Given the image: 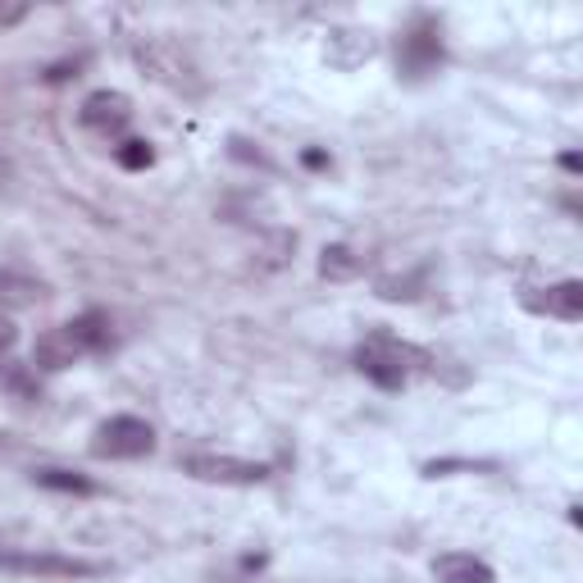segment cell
<instances>
[{"label": "cell", "mask_w": 583, "mask_h": 583, "mask_svg": "<svg viewBox=\"0 0 583 583\" xmlns=\"http://www.w3.org/2000/svg\"><path fill=\"white\" fill-rule=\"evenodd\" d=\"M411 365H419L424 374L433 369V352H419L411 343H397V337H387V333H374L369 343L356 347V369L383 387V393H397V387H406L411 378Z\"/></svg>", "instance_id": "cell-1"}, {"label": "cell", "mask_w": 583, "mask_h": 583, "mask_svg": "<svg viewBox=\"0 0 583 583\" xmlns=\"http://www.w3.org/2000/svg\"><path fill=\"white\" fill-rule=\"evenodd\" d=\"M447 60V46H443V23H437L433 14H415V23L402 32L397 41V69L402 78L419 82L428 73H437Z\"/></svg>", "instance_id": "cell-2"}, {"label": "cell", "mask_w": 583, "mask_h": 583, "mask_svg": "<svg viewBox=\"0 0 583 583\" xmlns=\"http://www.w3.org/2000/svg\"><path fill=\"white\" fill-rule=\"evenodd\" d=\"M156 452V428L137 415H110L91 433V456L101 461H141Z\"/></svg>", "instance_id": "cell-3"}, {"label": "cell", "mask_w": 583, "mask_h": 583, "mask_svg": "<svg viewBox=\"0 0 583 583\" xmlns=\"http://www.w3.org/2000/svg\"><path fill=\"white\" fill-rule=\"evenodd\" d=\"M182 470L201 483H224V488H251V483H265L269 478V465L265 461H241V456H187Z\"/></svg>", "instance_id": "cell-4"}, {"label": "cell", "mask_w": 583, "mask_h": 583, "mask_svg": "<svg viewBox=\"0 0 583 583\" xmlns=\"http://www.w3.org/2000/svg\"><path fill=\"white\" fill-rule=\"evenodd\" d=\"M0 570L41 574V579H91V574H101L96 561H78V556H60V552H0Z\"/></svg>", "instance_id": "cell-5"}, {"label": "cell", "mask_w": 583, "mask_h": 583, "mask_svg": "<svg viewBox=\"0 0 583 583\" xmlns=\"http://www.w3.org/2000/svg\"><path fill=\"white\" fill-rule=\"evenodd\" d=\"M137 60H141V69L151 73L156 82H165V87H174V91H201V82H197V69H191V60L178 51V46H169V41H151V46H141Z\"/></svg>", "instance_id": "cell-6"}, {"label": "cell", "mask_w": 583, "mask_h": 583, "mask_svg": "<svg viewBox=\"0 0 583 583\" xmlns=\"http://www.w3.org/2000/svg\"><path fill=\"white\" fill-rule=\"evenodd\" d=\"M78 123L87 128V132H101V137H110V132H123L128 123H132V101L123 91H110V87H101V91H91L87 101H82V110H78Z\"/></svg>", "instance_id": "cell-7"}, {"label": "cell", "mask_w": 583, "mask_h": 583, "mask_svg": "<svg viewBox=\"0 0 583 583\" xmlns=\"http://www.w3.org/2000/svg\"><path fill=\"white\" fill-rule=\"evenodd\" d=\"M524 306L538 310V315H552V319H561V324H579V319H583V283H579V278H561V283H552V287L528 292Z\"/></svg>", "instance_id": "cell-8"}, {"label": "cell", "mask_w": 583, "mask_h": 583, "mask_svg": "<svg viewBox=\"0 0 583 583\" xmlns=\"http://www.w3.org/2000/svg\"><path fill=\"white\" fill-rule=\"evenodd\" d=\"M324 56H328V65H337V69H360L365 60L378 56V37H374L369 28H333Z\"/></svg>", "instance_id": "cell-9"}, {"label": "cell", "mask_w": 583, "mask_h": 583, "mask_svg": "<svg viewBox=\"0 0 583 583\" xmlns=\"http://www.w3.org/2000/svg\"><path fill=\"white\" fill-rule=\"evenodd\" d=\"M65 328H69V337L78 343L82 356H101V352L115 347V319H110L106 310H82V315L69 319Z\"/></svg>", "instance_id": "cell-10"}, {"label": "cell", "mask_w": 583, "mask_h": 583, "mask_svg": "<svg viewBox=\"0 0 583 583\" xmlns=\"http://www.w3.org/2000/svg\"><path fill=\"white\" fill-rule=\"evenodd\" d=\"M78 360H82V352H78V343L69 337L65 324L51 328V333H41L37 347H32V369H46V374H60V369H69Z\"/></svg>", "instance_id": "cell-11"}, {"label": "cell", "mask_w": 583, "mask_h": 583, "mask_svg": "<svg viewBox=\"0 0 583 583\" xmlns=\"http://www.w3.org/2000/svg\"><path fill=\"white\" fill-rule=\"evenodd\" d=\"M428 570H433L437 583H497L493 565L470 556V552H443V556H433Z\"/></svg>", "instance_id": "cell-12"}, {"label": "cell", "mask_w": 583, "mask_h": 583, "mask_svg": "<svg viewBox=\"0 0 583 583\" xmlns=\"http://www.w3.org/2000/svg\"><path fill=\"white\" fill-rule=\"evenodd\" d=\"M46 297V283L19 269H0V306H37Z\"/></svg>", "instance_id": "cell-13"}, {"label": "cell", "mask_w": 583, "mask_h": 583, "mask_svg": "<svg viewBox=\"0 0 583 583\" xmlns=\"http://www.w3.org/2000/svg\"><path fill=\"white\" fill-rule=\"evenodd\" d=\"M319 274L328 283H352L360 274V256L347 247V241H333V247L319 251Z\"/></svg>", "instance_id": "cell-14"}, {"label": "cell", "mask_w": 583, "mask_h": 583, "mask_svg": "<svg viewBox=\"0 0 583 583\" xmlns=\"http://www.w3.org/2000/svg\"><path fill=\"white\" fill-rule=\"evenodd\" d=\"M32 478L41 483V488H51V493H73V497L96 493V483H91V478H82V474H73V470H37Z\"/></svg>", "instance_id": "cell-15"}, {"label": "cell", "mask_w": 583, "mask_h": 583, "mask_svg": "<svg viewBox=\"0 0 583 583\" xmlns=\"http://www.w3.org/2000/svg\"><path fill=\"white\" fill-rule=\"evenodd\" d=\"M115 160H119V169L141 174V169H151V165H156V146L146 141V137H128V141L115 146Z\"/></svg>", "instance_id": "cell-16"}, {"label": "cell", "mask_w": 583, "mask_h": 583, "mask_svg": "<svg viewBox=\"0 0 583 583\" xmlns=\"http://www.w3.org/2000/svg\"><path fill=\"white\" fill-rule=\"evenodd\" d=\"M374 292H378V297L383 302H415L419 297V274H387V278H378L374 283Z\"/></svg>", "instance_id": "cell-17"}, {"label": "cell", "mask_w": 583, "mask_h": 583, "mask_svg": "<svg viewBox=\"0 0 583 583\" xmlns=\"http://www.w3.org/2000/svg\"><path fill=\"white\" fill-rule=\"evenodd\" d=\"M0 383H6L10 393H14V397H23V402H37V397H41L37 374H32V369H23V365H0Z\"/></svg>", "instance_id": "cell-18"}, {"label": "cell", "mask_w": 583, "mask_h": 583, "mask_svg": "<svg viewBox=\"0 0 583 583\" xmlns=\"http://www.w3.org/2000/svg\"><path fill=\"white\" fill-rule=\"evenodd\" d=\"M233 156H237V160H247V165H265V169H269L265 151H251V141H241V137H233Z\"/></svg>", "instance_id": "cell-19"}, {"label": "cell", "mask_w": 583, "mask_h": 583, "mask_svg": "<svg viewBox=\"0 0 583 583\" xmlns=\"http://www.w3.org/2000/svg\"><path fill=\"white\" fill-rule=\"evenodd\" d=\"M14 343H19V328H14V319H10V315H0V356L14 352Z\"/></svg>", "instance_id": "cell-20"}, {"label": "cell", "mask_w": 583, "mask_h": 583, "mask_svg": "<svg viewBox=\"0 0 583 583\" xmlns=\"http://www.w3.org/2000/svg\"><path fill=\"white\" fill-rule=\"evenodd\" d=\"M78 69H82V60H65V65H56L51 73H46V82H65V78H78Z\"/></svg>", "instance_id": "cell-21"}, {"label": "cell", "mask_w": 583, "mask_h": 583, "mask_svg": "<svg viewBox=\"0 0 583 583\" xmlns=\"http://www.w3.org/2000/svg\"><path fill=\"white\" fill-rule=\"evenodd\" d=\"M561 169H570V174H579V169H583V160H579L574 151H565V156H561Z\"/></svg>", "instance_id": "cell-22"}, {"label": "cell", "mask_w": 583, "mask_h": 583, "mask_svg": "<svg viewBox=\"0 0 583 583\" xmlns=\"http://www.w3.org/2000/svg\"><path fill=\"white\" fill-rule=\"evenodd\" d=\"M306 165H310V169H324V165H328V156H324V151H306Z\"/></svg>", "instance_id": "cell-23"}, {"label": "cell", "mask_w": 583, "mask_h": 583, "mask_svg": "<svg viewBox=\"0 0 583 583\" xmlns=\"http://www.w3.org/2000/svg\"><path fill=\"white\" fill-rule=\"evenodd\" d=\"M0 447H6V433H0Z\"/></svg>", "instance_id": "cell-24"}]
</instances>
